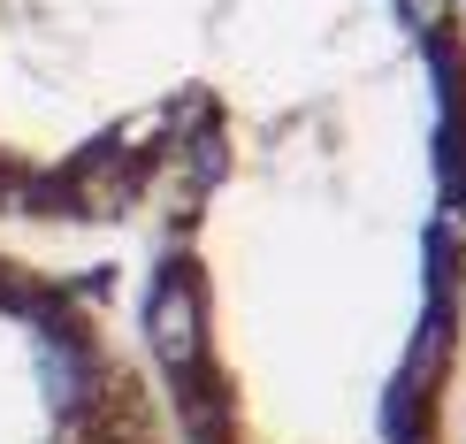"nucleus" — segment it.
I'll use <instances>...</instances> for the list:
<instances>
[{
  "mask_svg": "<svg viewBox=\"0 0 466 444\" xmlns=\"http://www.w3.org/2000/svg\"><path fill=\"white\" fill-rule=\"evenodd\" d=\"M0 238H138L168 444H459V0H0Z\"/></svg>",
  "mask_w": 466,
  "mask_h": 444,
  "instance_id": "1",
  "label": "nucleus"
},
{
  "mask_svg": "<svg viewBox=\"0 0 466 444\" xmlns=\"http://www.w3.org/2000/svg\"><path fill=\"white\" fill-rule=\"evenodd\" d=\"M459 8H466V0H459Z\"/></svg>",
  "mask_w": 466,
  "mask_h": 444,
  "instance_id": "3",
  "label": "nucleus"
},
{
  "mask_svg": "<svg viewBox=\"0 0 466 444\" xmlns=\"http://www.w3.org/2000/svg\"><path fill=\"white\" fill-rule=\"evenodd\" d=\"M0 444H168L130 315L92 268L0 238Z\"/></svg>",
  "mask_w": 466,
  "mask_h": 444,
  "instance_id": "2",
  "label": "nucleus"
}]
</instances>
